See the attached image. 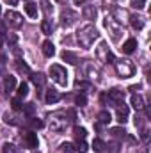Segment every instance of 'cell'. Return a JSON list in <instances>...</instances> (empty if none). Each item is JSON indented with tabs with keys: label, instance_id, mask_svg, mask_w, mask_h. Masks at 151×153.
I'll list each match as a JSON object with an SVG mask.
<instances>
[{
	"label": "cell",
	"instance_id": "cell-7",
	"mask_svg": "<svg viewBox=\"0 0 151 153\" xmlns=\"http://www.w3.org/2000/svg\"><path fill=\"white\" fill-rule=\"evenodd\" d=\"M96 55H98V59H100V61L109 62V64L115 61L114 53H112V52H109V48H107V43H100V46H98V50H96Z\"/></svg>",
	"mask_w": 151,
	"mask_h": 153
},
{
	"label": "cell",
	"instance_id": "cell-31",
	"mask_svg": "<svg viewBox=\"0 0 151 153\" xmlns=\"http://www.w3.org/2000/svg\"><path fill=\"white\" fill-rule=\"evenodd\" d=\"M110 134L112 135H115V137H126V130L124 128H121V126H115V128H110Z\"/></svg>",
	"mask_w": 151,
	"mask_h": 153
},
{
	"label": "cell",
	"instance_id": "cell-51",
	"mask_svg": "<svg viewBox=\"0 0 151 153\" xmlns=\"http://www.w3.org/2000/svg\"><path fill=\"white\" fill-rule=\"evenodd\" d=\"M0 13H2V9H0Z\"/></svg>",
	"mask_w": 151,
	"mask_h": 153
},
{
	"label": "cell",
	"instance_id": "cell-26",
	"mask_svg": "<svg viewBox=\"0 0 151 153\" xmlns=\"http://www.w3.org/2000/svg\"><path fill=\"white\" fill-rule=\"evenodd\" d=\"M16 70H18L20 73H27V75H30V68H29L21 59H18V61H16Z\"/></svg>",
	"mask_w": 151,
	"mask_h": 153
},
{
	"label": "cell",
	"instance_id": "cell-5",
	"mask_svg": "<svg viewBox=\"0 0 151 153\" xmlns=\"http://www.w3.org/2000/svg\"><path fill=\"white\" fill-rule=\"evenodd\" d=\"M4 18H5V23L11 29H20L23 25V16L20 13H16V11H5Z\"/></svg>",
	"mask_w": 151,
	"mask_h": 153
},
{
	"label": "cell",
	"instance_id": "cell-33",
	"mask_svg": "<svg viewBox=\"0 0 151 153\" xmlns=\"http://www.w3.org/2000/svg\"><path fill=\"white\" fill-rule=\"evenodd\" d=\"M61 152L62 153H73L75 152V146H73L71 143H62V144H61Z\"/></svg>",
	"mask_w": 151,
	"mask_h": 153
},
{
	"label": "cell",
	"instance_id": "cell-8",
	"mask_svg": "<svg viewBox=\"0 0 151 153\" xmlns=\"http://www.w3.org/2000/svg\"><path fill=\"white\" fill-rule=\"evenodd\" d=\"M112 14H114V20L117 22V23H124L128 18H130V14L124 11V9H121V7H112Z\"/></svg>",
	"mask_w": 151,
	"mask_h": 153
},
{
	"label": "cell",
	"instance_id": "cell-23",
	"mask_svg": "<svg viewBox=\"0 0 151 153\" xmlns=\"http://www.w3.org/2000/svg\"><path fill=\"white\" fill-rule=\"evenodd\" d=\"M25 13H27L30 18H38V5L32 4V2H27V4H25Z\"/></svg>",
	"mask_w": 151,
	"mask_h": 153
},
{
	"label": "cell",
	"instance_id": "cell-14",
	"mask_svg": "<svg viewBox=\"0 0 151 153\" xmlns=\"http://www.w3.org/2000/svg\"><path fill=\"white\" fill-rule=\"evenodd\" d=\"M128 20H130V23H132V27H133L135 30H141V29H144V18H142L141 14H132Z\"/></svg>",
	"mask_w": 151,
	"mask_h": 153
},
{
	"label": "cell",
	"instance_id": "cell-37",
	"mask_svg": "<svg viewBox=\"0 0 151 153\" xmlns=\"http://www.w3.org/2000/svg\"><path fill=\"white\" fill-rule=\"evenodd\" d=\"M41 30H43L44 34H52V25H50L48 20H43V23H41Z\"/></svg>",
	"mask_w": 151,
	"mask_h": 153
},
{
	"label": "cell",
	"instance_id": "cell-3",
	"mask_svg": "<svg viewBox=\"0 0 151 153\" xmlns=\"http://www.w3.org/2000/svg\"><path fill=\"white\" fill-rule=\"evenodd\" d=\"M114 66H115V71H117V75L121 76V78H130V76L135 75V66L128 59L114 61Z\"/></svg>",
	"mask_w": 151,
	"mask_h": 153
},
{
	"label": "cell",
	"instance_id": "cell-47",
	"mask_svg": "<svg viewBox=\"0 0 151 153\" xmlns=\"http://www.w3.org/2000/svg\"><path fill=\"white\" fill-rule=\"evenodd\" d=\"M5 61H7V59H5V55H2V53H0V64H5Z\"/></svg>",
	"mask_w": 151,
	"mask_h": 153
},
{
	"label": "cell",
	"instance_id": "cell-29",
	"mask_svg": "<svg viewBox=\"0 0 151 153\" xmlns=\"http://www.w3.org/2000/svg\"><path fill=\"white\" fill-rule=\"evenodd\" d=\"M29 94V85L25 84V82H21L20 85H18V98H25Z\"/></svg>",
	"mask_w": 151,
	"mask_h": 153
},
{
	"label": "cell",
	"instance_id": "cell-9",
	"mask_svg": "<svg viewBox=\"0 0 151 153\" xmlns=\"http://www.w3.org/2000/svg\"><path fill=\"white\" fill-rule=\"evenodd\" d=\"M123 100H124V91H121V89H110L109 91V102H112L114 105L121 103Z\"/></svg>",
	"mask_w": 151,
	"mask_h": 153
},
{
	"label": "cell",
	"instance_id": "cell-16",
	"mask_svg": "<svg viewBox=\"0 0 151 153\" xmlns=\"http://www.w3.org/2000/svg\"><path fill=\"white\" fill-rule=\"evenodd\" d=\"M14 87H16V76L7 75V76H5V80H4V91L9 94V93H13V91H14Z\"/></svg>",
	"mask_w": 151,
	"mask_h": 153
},
{
	"label": "cell",
	"instance_id": "cell-48",
	"mask_svg": "<svg viewBox=\"0 0 151 153\" xmlns=\"http://www.w3.org/2000/svg\"><path fill=\"white\" fill-rule=\"evenodd\" d=\"M84 2H85V0H75V4H76V5H80V4H84Z\"/></svg>",
	"mask_w": 151,
	"mask_h": 153
},
{
	"label": "cell",
	"instance_id": "cell-21",
	"mask_svg": "<svg viewBox=\"0 0 151 153\" xmlns=\"http://www.w3.org/2000/svg\"><path fill=\"white\" fill-rule=\"evenodd\" d=\"M30 80L36 84V87H43L44 82H46V76L43 73H30Z\"/></svg>",
	"mask_w": 151,
	"mask_h": 153
},
{
	"label": "cell",
	"instance_id": "cell-12",
	"mask_svg": "<svg viewBox=\"0 0 151 153\" xmlns=\"http://www.w3.org/2000/svg\"><path fill=\"white\" fill-rule=\"evenodd\" d=\"M76 20H78V16H76L73 11H64L62 13V25L64 27H71Z\"/></svg>",
	"mask_w": 151,
	"mask_h": 153
},
{
	"label": "cell",
	"instance_id": "cell-28",
	"mask_svg": "<svg viewBox=\"0 0 151 153\" xmlns=\"http://www.w3.org/2000/svg\"><path fill=\"white\" fill-rule=\"evenodd\" d=\"M87 150H89L87 143H85L84 139H78V143L75 144V152H78V153H85Z\"/></svg>",
	"mask_w": 151,
	"mask_h": 153
},
{
	"label": "cell",
	"instance_id": "cell-27",
	"mask_svg": "<svg viewBox=\"0 0 151 153\" xmlns=\"http://www.w3.org/2000/svg\"><path fill=\"white\" fill-rule=\"evenodd\" d=\"M105 148L109 150V153H119V152H121V144H119L117 141H112V143L105 144Z\"/></svg>",
	"mask_w": 151,
	"mask_h": 153
},
{
	"label": "cell",
	"instance_id": "cell-38",
	"mask_svg": "<svg viewBox=\"0 0 151 153\" xmlns=\"http://www.w3.org/2000/svg\"><path fill=\"white\" fill-rule=\"evenodd\" d=\"M130 4H132V7H135V9H142V7L146 5V0H130Z\"/></svg>",
	"mask_w": 151,
	"mask_h": 153
},
{
	"label": "cell",
	"instance_id": "cell-40",
	"mask_svg": "<svg viewBox=\"0 0 151 153\" xmlns=\"http://www.w3.org/2000/svg\"><path fill=\"white\" fill-rule=\"evenodd\" d=\"M4 121H5V123H11V125H18L16 117H14V116H9V112H7V114L4 116Z\"/></svg>",
	"mask_w": 151,
	"mask_h": 153
},
{
	"label": "cell",
	"instance_id": "cell-25",
	"mask_svg": "<svg viewBox=\"0 0 151 153\" xmlns=\"http://www.w3.org/2000/svg\"><path fill=\"white\" fill-rule=\"evenodd\" d=\"M91 146H93V150H94L96 153H103L105 152V143H103L101 139H94Z\"/></svg>",
	"mask_w": 151,
	"mask_h": 153
},
{
	"label": "cell",
	"instance_id": "cell-11",
	"mask_svg": "<svg viewBox=\"0 0 151 153\" xmlns=\"http://www.w3.org/2000/svg\"><path fill=\"white\" fill-rule=\"evenodd\" d=\"M82 16H84L85 20L93 22V20L98 16V9H96L94 5H84V9H82Z\"/></svg>",
	"mask_w": 151,
	"mask_h": 153
},
{
	"label": "cell",
	"instance_id": "cell-15",
	"mask_svg": "<svg viewBox=\"0 0 151 153\" xmlns=\"http://www.w3.org/2000/svg\"><path fill=\"white\" fill-rule=\"evenodd\" d=\"M130 103H132V107H133L135 111H142V109L146 107V105H144V98H142L141 94H132Z\"/></svg>",
	"mask_w": 151,
	"mask_h": 153
},
{
	"label": "cell",
	"instance_id": "cell-42",
	"mask_svg": "<svg viewBox=\"0 0 151 153\" xmlns=\"http://www.w3.org/2000/svg\"><path fill=\"white\" fill-rule=\"evenodd\" d=\"M7 43L14 46V45L18 43V36H16V34H9V36H7Z\"/></svg>",
	"mask_w": 151,
	"mask_h": 153
},
{
	"label": "cell",
	"instance_id": "cell-45",
	"mask_svg": "<svg viewBox=\"0 0 151 153\" xmlns=\"http://www.w3.org/2000/svg\"><path fill=\"white\" fill-rule=\"evenodd\" d=\"M5 4H9V5H16L18 4V0H4Z\"/></svg>",
	"mask_w": 151,
	"mask_h": 153
},
{
	"label": "cell",
	"instance_id": "cell-34",
	"mask_svg": "<svg viewBox=\"0 0 151 153\" xmlns=\"http://www.w3.org/2000/svg\"><path fill=\"white\" fill-rule=\"evenodd\" d=\"M75 103L78 107H85V105H87V96H85V94H78L75 98Z\"/></svg>",
	"mask_w": 151,
	"mask_h": 153
},
{
	"label": "cell",
	"instance_id": "cell-17",
	"mask_svg": "<svg viewBox=\"0 0 151 153\" xmlns=\"http://www.w3.org/2000/svg\"><path fill=\"white\" fill-rule=\"evenodd\" d=\"M85 73H87V76H89L91 80H96V78L100 76V70H98L93 62H87V64H85Z\"/></svg>",
	"mask_w": 151,
	"mask_h": 153
},
{
	"label": "cell",
	"instance_id": "cell-36",
	"mask_svg": "<svg viewBox=\"0 0 151 153\" xmlns=\"http://www.w3.org/2000/svg\"><path fill=\"white\" fill-rule=\"evenodd\" d=\"M2 153H18V150L14 148V144H9V143H5V144L2 146Z\"/></svg>",
	"mask_w": 151,
	"mask_h": 153
},
{
	"label": "cell",
	"instance_id": "cell-32",
	"mask_svg": "<svg viewBox=\"0 0 151 153\" xmlns=\"http://www.w3.org/2000/svg\"><path fill=\"white\" fill-rule=\"evenodd\" d=\"M23 112L27 116H34V112H36V105L34 103H25L23 105Z\"/></svg>",
	"mask_w": 151,
	"mask_h": 153
},
{
	"label": "cell",
	"instance_id": "cell-46",
	"mask_svg": "<svg viewBox=\"0 0 151 153\" xmlns=\"http://www.w3.org/2000/svg\"><path fill=\"white\" fill-rule=\"evenodd\" d=\"M137 89H141V84H137V85H132V87H130V91H137Z\"/></svg>",
	"mask_w": 151,
	"mask_h": 153
},
{
	"label": "cell",
	"instance_id": "cell-43",
	"mask_svg": "<svg viewBox=\"0 0 151 153\" xmlns=\"http://www.w3.org/2000/svg\"><path fill=\"white\" fill-rule=\"evenodd\" d=\"M50 5H52L50 2H46V0L43 2V9H44V13H46V14H50V13L53 11V7H50Z\"/></svg>",
	"mask_w": 151,
	"mask_h": 153
},
{
	"label": "cell",
	"instance_id": "cell-10",
	"mask_svg": "<svg viewBox=\"0 0 151 153\" xmlns=\"http://www.w3.org/2000/svg\"><path fill=\"white\" fill-rule=\"evenodd\" d=\"M115 114H117V121L119 123H124L126 119H128V107L121 102V103H117L115 105Z\"/></svg>",
	"mask_w": 151,
	"mask_h": 153
},
{
	"label": "cell",
	"instance_id": "cell-20",
	"mask_svg": "<svg viewBox=\"0 0 151 153\" xmlns=\"http://www.w3.org/2000/svg\"><path fill=\"white\" fill-rule=\"evenodd\" d=\"M62 61H66L68 64H73V66L78 64V57H76L73 52H68V50H64V52H62Z\"/></svg>",
	"mask_w": 151,
	"mask_h": 153
},
{
	"label": "cell",
	"instance_id": "cell-19",
	"mask_svg": "<svg viewBox=\"0 0 151 153\" xmlns=\"http://www.w3.org/2000/svg\"><path fill=\"white\" fill-rule=\"evenodd\" d=\"M43 53H44L46 57H53V55H55V46H53V43H52L50 39H46V41L43 43Z\"/></svg>",
	"mask_w": 151,
	"mask_h": 153
},
{
	"label": "cell",
	"instance_id": "cell-24",
	"mask_svg": "<svg viewBox=\"0 0 151 153\" xmlns=\"http://www.w3.org/2000/svg\"><path fill=\"white\" fill-rule=\"evenodd\" d=\"M110 119H112V116H110L109 111H101V112L98 114V123H100V125H109Z\"/></svg>",
	"mask_w": 151,
	"mask_h": 153
},
{
	"label": "cell",
	"instance_id": "cell-41",
	"mask_svg": "<svg viewBox=\"0 0 151 153\" xmlns=\"http://www.w3.org/2000/svg\"><path fill=\"white\" fill-rule=\"evenodd\" d=\"M75 87H76V89H89L91 85H89L87 82H82V80H76V82H75Z\"/></svg>",
	"mask_w": 151,
	"mask_h": 153
},
{
	"label": "cell",
	"instance_id": "cell-6",
	"mask_svg": "<svg viewBox=\"0 0 151 153\" xmlns=\"http://www.w3.org/2000/svg\"><path fill=\"white\" fill-rule=\"evenodd\" d=\"M105 27L112 32V39L114 41H119L121 34H124V29L121 27V23H117L114 18H107V20H105Z\"/></svg>",
	"mask_w": 151,
	"mask_h": 153
},
{
	"label": "cell",
	"instance_id": "cell-18",
	"mask_svg": "<svg viewBox=\"0 0 151 153\" xmlns=\"http://www.w3.org/2000/svg\"><path fill=\"white\" fill-rule=\"evenodd\" d=\"M44 100H46V103H50V105H52V103H57V102L61 100V94H59L55 89H48V91H46Z\"/></svg>",
	"mask_w": 151,
	"mask_h": 153
},
{
	"label": "cell",
	"instance_id": "cell-50",
	"mask_svg": "<svg viewBox=\"0 0 151 153\" xmlns=\"http://www.w3.org/2000/svg\"><path fill=\"white\" fill-rule=\"evenodd\" d=\"M57 2H64V0H57Z\"/></svg>",
	"mask_w": 151,
	"mask_h": 153
},
{
	"label": "cell",
	"instance_id": "cell-1",
	"mask_svg": "<svg viewBox=\"0 0 151 153\" xmlns=\"http://www.w3.org/2000/svg\"><path fill=\"white\" fill-rule=\"evenodd\" d=\"M98 36L100 34H98V30H96L94 25H84L76 32V41H78V45L82 48H91L94 45V41L98 39Z\"/></svg>",
	"mask_w": 151,
	"mask_h": 153
},
{
	"label": "cell",
	"instance_id": "cell-22",
	"mask_svg": "<svg viewBox=\"0 0 151 153\" xmlns=\"http://www.w3.org/2000/svg\"><path fill=\"white\" fill-rule=\"evenodd\" d=\"M25 143H27L29 148H38V135L32 134V132L25 134Z\"/></svg>",
	"mask_w": 151,
	"mask_h": 153
},
{
	"label": "cell",
	"instance_id": "cell-44",
	"mask_svg": "<svg viewBox=\"0 0 151 153\" xmlns=\"http://www.w3.org/2000/svg\"><path fill=\"white\" fill-rule=\"evenodd\" d=\"M0 34H5V23L0 20Z\"/></svg>",
	"mask_w": 151,
	"mask_h": 153
},
{
	"label": "cell",
	"instance_id": "cell-30",
	"mask_svg": "<svg viewBox=\"0 0 151 153\" xmlns=\"http://www.w3.org/2000/svg\"><path fill=\"white\" fill-rule=\"evenodd\" d=\"M73 134H75L76 139H85V135H87V130H85L84 126H75Z\"/></svg>",
	"mask_w": 151,
	"mask_h": 153
},
{
	"label": "cell",
	"instance_id": "cell-49",
	"mask_svg": "<svg viewBox=\"0 0 151 153\" xmlns=\"http://www.w3.org/2000/svg\"><path fill=\"white\" fill-rule=\"evenodd\" d=\"M4 45V34H0V46Z\"/></svg>",
	"mask_w": 151,
	"mask_h": 153
},
{
	"label": "cell",
	"instance_id": "cell-39",
	"mask_svg": "<svg viewBox=\"0 0 151 153\" xmlns=\"http://www.w3.org/2000/svg\"><path fill=\"white\" fill-rule=\"evenodd\" d=\"M30 126L36 128V130H39V128H43L44 125H43V121H39V119H30Z\"/></svg>",
	"mask_w": 151,
	"mask_h": 153
},
{
	"label": "cell",
	"instance_id": "cell-13",
	"mask_svg": "<svg viewBox=\"0 0 151 153\" xmlns=\"http://www.w3.org/2000/svg\"><path fill=\"white\" fill-rule=\"evenodd\" d=\"M135 48H137V39H133V38H130V39H126L124 43H123V53H126V55H130V53H133L135 52Z\"/></svg>",
	"mask_w": 151,
	"mask_h": 153
},
{
	"label": "cell",
	"instance_id": "cell-2",
	"mask_svg": "<svg viewBox=\"0 0 151 153\" xmlns=\"http://www.w3.org/2000/svg\"><path fill=\"white\" fill-rule=\"evenodd\" d=\"M68 125H70V119L66 117V114L62 111L53 112L50 116V128H52V132H64L68 128Z\"/></svg>",
	"mask_w": 151,
	"mask_h": 153
},
{
	"label": "cell",
	"instance_id": "cell-35",
	"mask_svg": "<svg viewBox=\"0 0 151 153\" xmlns=\"http://www.w3.org/2000/svg\"><path fill=\"white\" fill-rule=\"evenodd\" d=\"M11 109H13V111H21V109H23L20 98H13V100H11Z\"/></svg>",
	"mask_w": 151,
	"mask_h": 153
},
{
	"label": "cell",
	"instance_id": "cell-4",
	"mask_svg": "<svg viewBox=\"0 0 151 153\" xmlns=\"http://www.w3.org/2000/svg\"><path fill=\"white\" fill-rule=\"evenodd\" d=\"M50 76H52V80H53L55 84H59V85H66V84H68V73H66V70H64L62 66H59V64L50 66Z\"/></svg>",
	"mask_w": 151,
	"mask_h": 153
}]
</instances>
